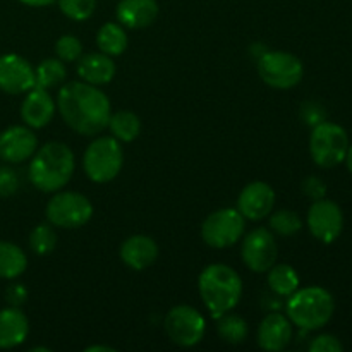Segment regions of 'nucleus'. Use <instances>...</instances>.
<instances>
[{
    "label": "nucleus",
    "instance_id": "39448f33",
    "mask_svg": "<svg viewBox=\"0 0 352 352\" xmlns=\"http://www.w3.org/2000/svg\"><path fill=\"white\" fill-rule=\"evenodd\" d=\"M124 165V151L113 136H100L88 144L82 157V168L89 181L105 184L120 174Z\"/></svg>",
    "mask_w": 352,
    "mask_h": 352
},
{
    "label": "nucleus",
    "instance_id": "393cba45",
    "mask_svg": "<svg viewBox=\"0 0 352 352\" xmlns=\"http://www.w3.org/2000/svg\"><path fill=\"white\" fill-rule=\"evenodd\" d=\"M119 143H131L136 140L141 133L140 117L129 110H120L110 116L109 126H107Z\"/></svg>",
    "mask_w": 352,
    "mask_h": 352
},
{
    "label": "nucleus",
    "instance_id": "e433bc0d",
    "mask_svg": "<svg viewBox=\"0 0 352 352\" xmlns=\"http://www.w3.org/2000/svg\"><path fill=\"white\" fill-rule=\"evenodd\" d=\"M17 2L24 3V6L28 7H47V6H52L55 0H17Z\"/></svg>",
    "mask_w": 352,
    "mask_h": 352
},
{
    "label": "nucleus",
    "instance_id": "f3484780",
    "mask_svg": "<svg viewBox=\"0 0 352 352\" xmlns=\"http://www.w3.org/2000/svg\"><path fill=\"white\" fill-rule=\"evenodd\" d=\"M292 339V323L287 315L272 311L260 323L258 346L265 351L277 352L285 349Z\"/></svg>",
    "mask_w": 352,
    "mask_h": 352
},
{
    "label": "nucleus",
    "instance_id": "4be33fe9",
    "mask_svg": "<svg viewBox=\"0 0 352 352\" xmlns=\"http://www.w3.org/2000/svg\"><path fill=\"white\" fill-rule=\"evenodd\" d=\"M28 258L17 244L0 241V278L14 280L26 272Z\"/></svg>",
    "mask_w": 352,
    "mask_h": 352
},
{
    "label": "nucleus",
    "instance_id": "b1692460",
    "mask_svg": "<svg viewBox=\"0 0 352 352\" xmlns=\"http://www.w3.org/2000/svg\"><path fill=\"white\" fill-rule=\"evenodd\" d=\"M267 274L268 287L272 289V292L280 296V298H289L291 294H294L299 289V284H301V278H299L298 272L291 265H274Z\"/></svg>",
    "mask_w": 352,
    "mask_h": 352
},
{
    "label": "nucleus",
    "instance_id": "412c9836",
    "mask_svg": "<svg viewBox=\"0 0 352 352\" xmlns=\"http://www.w3.org/2000/svg\"><path fill=\"white\" fill-rule=\"evenodd\" d=\"M78 76L81 78V81L89 82V85H109L116 76V62L103 52L86 54L79 58Z\"/></svg>",
    "mask_w": 352,
    "mask_h": 352
},
{
    "label": "nucleus",
    "instance_id": "f704fd0d",
    "mask_svg": "<svg viewBox=\"0 0 352 352\" xmlns=\"http://www.w3.org/2000/svg\"><path fill=\"white\" fill-rule=\"evenodd\" d=\"M302 117H305L306 122L311 124V126L315 127L316 124H320L325 120V110L322 109V105H320V103L308 102V103H305V107H302Z\"/></svg>",
    "mask_w": 352,
    "mask_h": 352
},
{
    "label": "nucleus",
    "instance_id": "ddd939ff",
    "mask_svg": "<svg viewBox=\"0 0 352 352\" xmlns=\"http://www.w3.org/2000/svg\"><path fill=\"white\" fill-rule=\"evenodd\" d=\"M36 85L34 69L17 54L0 55V89L7 95H23Z\"/></svg>",
    "mask_w": 352,
    "mask_h": 352
},
{
    "label": "nucleus",
    "instance_id": "0eeeda50",
    "mask_svg": "<svg viewBox=\"0 0 352 352\" xmlns=\"http://www.w3.org/2000/svg\"><path fill=\"white\" fill-rule=\"evenodd\" d=\"M256 62L261 81L274 89L294 88L302 81V76H305L302 62L289 52H265Z\"/></svg>",
    "mask_w": 352,
    "mask_h": 352
},
{
    "label": "nucleus",
    "instance_id": "7ed1b4c3",
    "mask_svg": "<svg viewBox=\"0 0 352 352\" xmlns=\"http://www.w3.org/2000/svg\"><path fill=\"white\" fill-rule=\"evenodd\" d=\"M199 296L212 318H220L232 311L243 298V278L232 267L212 263L199 274Z\"/></svg>",
    "mask_w": 352,
    "mask_h": 352
},
{
    "label": "nucleus",
    "instance_id": "7c9ffc66",
    "mask_svg": "<svg viewBox=\"0 0 352 352\" xmlns=\"http://www.w3.org/2000/svg\"><path fill=\"white\" fill-rule=\"evenodd\" d=\"M55 54L62 62H78L82 55V43L74 34H64L55 43Z\"/></svg>",
    "mask_w": 352,
    "mask_h": 352
},
{
    "label": "nucleus",
    "instance_id": "6e6552de",
    "mask_svg": "<svg viewBox=\"0 0 352 352\" xmlns=\"http://www.w3.org/2000/svg\"><path fill=\"white\" fill-rule=\"evenodd\" d=\"M48 223L60 229H79L93 217V205L85 195L76 191H57L45 208Z\"/></svg>",
    "mask_w": 352,
    "mask_h": 352
},
{
    "label": "nucleus",
    "instance_id": "f8f14e48",
    "mask_svg": "<svg viewBox=\"0 0 352 352\" xmlns=\"http://www.w3.org/2000/svg\"><path fill=\"white\" fill-rule=\"evenodd\" d=\"M243 261L254 274H267L277 261V243L272 230L265 227H258L244 237L243 248H241Z\"/></svg>",
    "mask_w": 352,
    "mask_h": 352
},
{
    "label": "nucleus",
    "instance_id": "2f4dec72",
    "mask_svg": "<svg viewBox=\"0 0 352 352\" xmlns=\"http://www.w3.org/2000/svg\"><path fill=\"white\" fill-rule=\"evenodd\" d=\"M19 189V175L12 167H0V196L7 198V196L16 195Z\"/></svg>",
    "mask_w": 352,
    "mask_h": 352
},
{
    "label": "nucleus",
    "instance_id": "c9c22d12",
    "mask_svg": "<svg viewBox=\"0 0 352 352\" xmlns=\"http://www.w3.org/2000/svg\"><path fill=\"white\" fill-rule=\"evenodd\" d=\"M6 299L10 306H17L19 308L21 305H24L28 299V291L24 285L21 284H12L7 287L6 291Z\"/></svg>",
    "mask_w": 352,
    "mask_h": 352
},
{
    "label": "nucleus",
    "instance_id": "bb28decb",
    "mask_svg": "<svg viewBox=\"0 0 352 352\" xmlns=\"http://www.w3.org/2000/svg\"><path fill=\"white\" fill-rule=\"evenodd\" d=\"M217 323V332H219L220 339L227 344H232V346H237V344L244 342L248 337V323L243 316L234 315V313H226L222 315Z\"/></svg>",
    "mask_w": 352,
    "mask_h": 352
},
{
    "label": "nucleus",
    "instance_id": "58836bf2",
    "mask_svg": "<svg viewBox=\"0 0 352 352\" xmlns=\"http://www.w3.org/2000/svg\"><path fill=\"white\" fill-rule=\"evenodd\" d=\"M346 165H347V170L352 174V144H349V148H347V153H346Z\"/></svg>",
    "mask_w": 352,
    "mask_h": 352
},
{
    "label": "nucleus",
    "instance_id": "a211bd4d",
    "mask_svg": "<svg viewBox=\"0 0 352 352\" xmlns=\"http://www.w3.org/2000/svg\"><path fill=\"white\" fill-rule=\"evenodd\" d=\"M158 3L157 0H120L117 3L116 16L119 24L129 30H143L157 21Z\"/></svg>",
    "mask_w": 352,
    "mask_h": 352
},
{
    "label": "nucleus",
    "instance_id": "c756f323",
    "mask_svg": "<svg viewBox=\"0 0 352 352\" xmlns=\"http://www.w3.org/2000/svg\"><path fill=\"white\" fill-rule=\"evenodd\" d=\"M57 3L65 17L78 23L89 19L96 9V0H57Z\"/></svg>",
    "mask_w": 352,
    "mask_h": 352
},
{
    "label": "nucleus",
    "instance_id": "1a4fd4ad",
    "mask_svg": "<svg viewBox=\"0 0 352 352\" xmlns=\"http://www.w3.org/2000/svg\"><path fill=\"white\" fill-rule=\"evenodd\" d=\"M244 217L237 208H220L210 213L201 226V237L210 248L226 250L244 236Z\"/></svg>",
    "mask_w": 352,
    "mask_h": 352
},
{
    "label": "nucleus",
    "instance_id": "cd10ccee",
    "mask_svg": "<svg viewBox=\"0 0 352 352\" xmlns=\"http://www.w3.org/2000/svg\"><path fill=\"white\" fill-rule=\"evenodd\" d=\"M57 246V234L52 229V223H40L30 234V248L38 256L52 253Z\"/></svg>",
    "mask_w": 352,
    "mask_h": 352
},
{
    "label": "nucleus",
    "instance_id": "c85d7f7f",
    "mask_svg": "<svg viewBox=\"0 0 352 352\" xmlns=\"http://www.w3.org/2000/svg\"><path fill=\"white\" fill-rule=\"evenodd\" d=\"M270 229L272 232L278 234V236H294L302 229V220L292 210H278V212L272 213Z\"/></svg>",
    "mask_w": 352,
    "mask_h": 352
},
{
    "label": "nucleus",
    "instance_id": "dca6fc26",
    "mask_svg": "<svg viewBox=\"0 0 352 352\" xmlns=\"http://www.w3.org/2000/svg\"><path fill=\"white\" fill-rule=\"evenodd\" d=\"M55 102L48 89L33 86L21 103V119L31 129H41L54 119Z\"/></svg>",
    "mask_w": 352,
    "mask_h": 352
},
{
    "label": "nucleus",
    "instance_id": "423d86ee",
    "mask_svg": "<svg viewBox=\"0 0 352 352\" xmlns=\"http://www.w3.org/2000/svg\"><path fill=\"white\" fill-rule=\"evenodd\" d=\"M349 144V136L342 126L323 120L313 127L309 136V153L318 167L332 168L346 160Z\"/></svg>",
    "mask_w": 352,
    "mask_h": 352
},
{
    "label": "nucleus",
    "instance_id": "6ab92c4d",
    "mask_svg": "<svg viewBox=\"0 0 352 352\" xmlns=\"http://www.w3.org/2000/svg\"><path fill=\"white\" fill-rule=\"evenodd\" d=\"M158 258V246L155 239L136 234V236L127 237L120 246V260L133 270L141 272L144 268L151 267Z\"/></svg>",
    "mask_w": 352,
    "mask_h": 352
},
{
    "label": "nucleus",
    "instance_id": "20e7f679",
    "mask_svg": "<svg viewBox=\"0 0 352 352\" xmlns=\"http://www.w3.org/2000/svg\"><path fill=\"white\" fill-rule=\"evenodd\" d=\"M285 311L292 325L305 332H313L323 329L332 320L336 301L327 289L311 285V287L298 289L294 294L289 296Z\"/></svg>",
    "mask_w": 352,
    "mask_h": 352
},
{
    "label": "nucleus",
    "instance_id": "9b49d317",
    "mask_svg": "<svg viewBox=\"0 0 352 352\" xmlns=\"http://www.w3.org/2000/svg\"><path fill=\"white\" fill-rule=\"evenodd\" d=\"M306 222H308V229L315 239L323 244H332L342 234L344 213L340 206L332 199H315L308 210Z\"/></svg>",
    "mask_w": 352,
    "mask_h": 352
},
{
    "label": "nucleus",
    "instance_id": "4468645a",
    "mask_svg": "<svg viewBox=\"0 0 352 352\" xmlns=\"http://www.w3.org/2000/svg\"><path fill=\"white\" fill-rule=\"evenodd\" d=\"M38 150V138L28 126H10L0 133V160L23 164Z\"/></svg>",
    "mask_w": 352,
    "mask_h": 352
},
{
    "label": "nucleus",
    "instance_id": "72a5a7b5",
    "mask_svg": "<svg viewBox=\"0 0 352 352\" xmlns=\"http://www.w3.org/2000/svg\"><path fill=\"white\" fill-rule=\"evenodd\" d=\"M302 192L315 201V199L325 198L327 186L320 177H316V175H309V177H306L305 181H302Z\"/></svg>",
    "mask_w": 352,
    "mask_h": 352
},
{
    "label": "nucleus",
    "instance_id": "9d476101",
    "mask_svg": "<svg viewBox=\"0 0 352 352\" xmlns=\"http://www.w3.org/2000/svg\"><path fill=\"white\" fill-rule=\"evenodd\" d=\"M168 339L181 347H195L205 337L206 322L201 313L188 305L174 306L164 320Z\"/></svg>",
    "mask_w": 352,
    "mask_h": 352
},
{
    "label": "nucleus",
    "instance_id": "a878e982",
    "mask_svg": "<svg viewBox=\"0 0 352 352\" xmlns=\"http://www.w3.org/2000/svg\"><path fill=\"white\" fill-rule=\"evenodd\" d=\"M67 78V69H65V62L60 58H45L36 69H34V81L40 88L50 89L54 86L62 85Z\"/></svg>",
    "mask_w": 352,
    "mask_h": 352
},
{
    "label": "nucleus",
    "instance_id": "ea45409f",
    "mask_svg": "<svg viewBox=\"0 0 352 352\" xmlns=\"http://www.w3.org/2000/svg\"><path fill=\"white\" fill-rule=\"evenodd\" d=\"M38 351H43V352H50V349H48V347H33V349H31V352H38Z\"/></svg>",
    "mask_w": 352,
    "mask_h": 352
},
{
    "label": "nucleus",
    "instance_id": "aec40b11",
    "mask_svg": "<svg viewBox=\"0 0 352 352\" xmlns=\"http://www.w3.org/2000/svg\"><path fill=\"white\" fill-rule=\"evenodd\" d=\"M30 336L28 316L17 306L0 309V349H14Z\"/></svg>",
    "mask_w": 352,
    "mask_h": 352
},
{
    "label": "nucleus",
    "instance_id": "5701e85b",
    "mask_svg": "<svg viewBox=\"0 0 352 352\" xmlns=\"http://www.w3.org/2000/svg\"><path fill=\"white\" fill-rule=\"evenodd\" d=\"M127 43V33L124 30L122 24L119 23H107L96 33V45H98L100 52L110 55V57H117L126 52Z\"/></svg>",
    "mask_w": 352,
    "mask_h": 352
},
{
    "label": "nucleus",
    "instance_id": "473e14b6",
    "mask_svg": "<svg viewBox=\"0 0 352 352\" xmlns=\"http://www.w3.org/2000/svg\"><path fill=\"white\" fill-rule=\"evenodd\" d=\"M309 351L311 352H342L344 346L336 336L330 333H323V336L315 337L309 344Z\"/></svg>",
    "mask_w": 352,
    "mask_h": 352
},
{
    "label": "nucleus",
    "instance_id": "f257e3e1",
    "mask_svg": "<svg viewBox=\"0 0 352 352\" xmlns=\"http://www.w3.org/2000/svg\"><path fill=\"white\" fill-rule=\"evenodd\" d=\"M57 109L64 122L82 136L102 133L112 116L109 96L98 86L85 81L65 82L58 89Z\"/></svg>",
    "mask_w": 352,
    "mask_h": 352
},
{
    "label": "nucleus",
    "instance_id": "4c0bfd02",
    "mask_svg": "<svg viewBox=\"0 0 352 352\" xmlns=\"http://www.w3.org/2000/svg\"><path fill=\"white\" fill-rule=\"evenodd\" d=\"M85 352H116V349L110 346H89L86 347Z\"/></svg>",
    "mask_w": 352,
    "mask_h": 352
},
{
    "label": "nucleus",
    "instance_id": "f03ea898",
    "mask_svg": "<svg viewBox=\"0 0 352 352\" xmlns=\"http://www.w3.org/2000/svg\"><path fill=\"white\" fill-rule=\"evenodd\" d=\"M76 158L71 148L60 141H50L34 151L28 175L38 191L57 192L71 181Z\"/></svg>",
    "mask_w": 352,
    "mask_h": 352
},
{
    "label": "nucleus",
    "instance_id": "2eb2a0df",
    "mask_svg": "<svg viewBox=\"0 0 352 352\" xmlns=\"http://www.w3.org/2000/svg\"><path fill=\"white\" fill-rule=\"evenodd\" d=\"M275 206V191L270 184L263 181H254L248 184L237 198V210L248 220H263L272 213Z\"/></svg>",
    "mask_w": 352,
    "mask_h": 352
}]
</instances>
